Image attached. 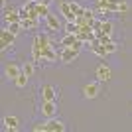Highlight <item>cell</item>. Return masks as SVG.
Returning a JSON list of instances; mask_svg holds the SVG:
<instances>
[{"label":"cell","instance_id":"obj_2","mask_svg":"<svg viewBox=\"0 0 132 132\" xmlns=\"http://www.w3.org/2000/svg\"><path fill=\"white\" fill-rule=\"evenodd\" d=\"M95 77H97V81L106 83L112 77V71H110V67L106 65V63H101V65H97V69H95Z\"/></svg>","mask_w":132,"mask_h":132},{"label":"cell","instance_id":"obj_16","mask_svg":"<svg viewBox=\"0 0 132 132\" xmlns=\"http://www.w3.org/2000/svg\"><path fill=\"white\" fill-rule=\"evenodd\" d=\"M28 79H30V77H28L26 73L22 71V75H18V77L14 79V85H16L18 89H24V87H26V85H28Z\"/></svg>","mask_w":132,"mask_h":132},{"label":"cell","instance_id":"obj_18","mask_svg":"<svg viewBox=\"0 0 132 132\" xmlns=\"http://www.w3.org/2000/svg\"><path fill=\"white\" fill-rule=\"evenodd\" d=\"M101 32L106 34V36H110V34H112V22H103L101 24Z\"/></svg>","mask_w":132,"mask_h":132},{"label":"cell","instance_id":"obj_3","mask_svg":"<svg viewBox=\"0 0 132 132\" xmlns=\"http://www.w3.org/2000/svg\"><path fill=\"white\" fill-rule=\"evenodd\" d=\"M99 93H101V81L87 83L83 87V97L85 99H95V97H99Z\"/></svg>","mask_w":132,"mask_h":132},{"label":"cell","instance_id":"obj_15","mask_svg":"<svg viewBox=\"0 0 132 132\" xmlns=\"http://www.w3.org/2000/svg\"><path fill=\"white\" fill-rule=\"evenodd\" d=\"M34 12H36V14H38V16H47V14H51V12H50V6H47V4H44V2H39V0H38V6H36V10H34Z\"/></svg>","mask_w":132,"mask_h":132},{"label":"cell","instance_id":"obj_11","mask_svg":"<svg viewBox=\"0 0 132 132\" xmlns=\"http://www.w3.org/2000/svg\"><path fill=\"white\" fill-rule=\"evenodd\" d=\"M4 128L6 130H10V132H16L18 126H20V118L18 116H4Z\"/></svg>","mask_w":132,"mask_h":132},{"label":"cell","instance_id":"obj_6","mask_svg":"<svg viewBox=\"0 0 132 132\" xmlns=\"http://www.w3.org/2000/svg\"><path fill=\"white\" fill-rule=\"evenodd\" d=\"M42 114L45 118H53L57 114V105H55V101H44L42 103Z\"/></svg>","mask_w":132,"mask_h":132},{"label":"cell","instance_id":"obj_9","mask_svg":"<svg viewBox=\"0 0 132 132\" xmlns=\"http://www.w3.org/2000/svg\"><path fill=\"white\" fill-rule=\"evenodd\" d=\"M4 22H6V24L22 22V16H20V14H18L14 8H4Z\"/></svg>","mask_w":132,"mask_h":132},{"label":"cell","instance_id":"obj_7","mask_svg":"<svg viewBox=\"0 0 132 132\" xmlns=\"http://www.w3.org/2000/svg\"><path fill=\"white\" fill-rule=\"evenodd\" d=\"M4 75H6V79L14 81L18 75H22V65H18V63H8V65L4 67Z\"/></svg>","mask_w":132,"mask_h":132},{"label":"cell","instance_id":"obj_23","mask_svg":"<svg viewBox=\"0 0 132 132\" xmlns=\"http://www.w3.org/2000/svg\"><path fill=\"white\" fill-rule=\"evenodd\" d=\"M97 2H106V0H97Z\"/></svg>","mask_w":132,"mask_h":132},{"label":"cell","instance_id":"obj_17","mask_svg":"<svg viewBox=\"0 0 132 132\" xmlns=\"http://www.w3.org/2000/svg\"><path fill=\"white\" fill-rule=\"evenodd\" d=\"M22 71L26 73L28 77H32V75H34V71H36V67H34V63H32V61H26V63L22 65Z\"/></svg>","mask_w":132,"mask_h":132},{"label":"cell","instance_id":"obj_5","mask_svg":"<svg viewBox=\"0 0 132 132\" xmlns=\"http://www.w3.org/2000/svg\"><path fill=\"white\" fill-rule=\"evenodd\" d=\"M59 14L65 18L67 22H75V20H77V16H75V14H73V10H71L69 0H63V2H59Z\"/></svg>","mask_w":132,"mask_h":132},{"label":"cell","instance_id":"obj_8","mask_svg":"<svg viewBox=\"0 0 132 132\" xmlns=\"http://www.w3.org/2000/svg\"><path fill=\"white\" fill-rule=\"evenodd\" d=\"M79 53H81L79 50H73V47H63V51H61V59H63V63H73V61L79 57Z\"/></svg>","mask_w":132,"mask_h":132},{"label":"cell","instance_id":"obj_22","mask_svg":"<svg viewBox=\"0 0 132 132\" xmlns=\"http://www.w3.org/2000/svg\"><path fill=\"white\" fill-rule=\"evenodd\" d=\"M39 2H44V4H47V6L51 4V0H39Z\"/></svg>","mask_w":132,"mask_h":132},{"label":"cell","instance_id":"obj_19","mask_svg":"<svg viewBox=\"0 0 132 132\" xmlns=\"http://www.w3.org/2000/svg\"><path fill=\"white\" fill-rule=\"evenodd\" d=\"M8 30H10L12 34H16V36H18V32L22 30V22H16V24H8Z\"/></svg>","mask_w":132,"mask_h":132},{"label":"cell","instance_id":"obj_20","mask_svg":"<svg viewBox=\"0 0 132 132\" xmlns=\"http://www.w3.org/2000/svg\"><path fill=\"white\" fill-rule=\"evenodd\" d=\"M128 12V2L126 0H120L118 2V14H126Z\"/></svg>","mask_w":132,"mask_h":132},{"label":"cell","instance_id":"obj_1","mask_svg":"<svg viewBox=\"0 0 132 132\" xmlns=\"http://www.w3.org/2000/svg\"><path fill=\"white\" fill-rule=\"evenodd\" d=\"M32 130L34 132H65L67 126L53 116V118H47L45 122H38V124H34Z\"/></svg>","mask_w":132,"mask_h":132},{"label":"cell","instance_id":"obj_21","mask_svg":"<svg viewBox=\"0 0 132 132\" xmlns=\"http://www.w3.org/2000/svg\"><path fill=\"white\" fill-rule=\"evenodd\" d=\"M105 47H106V51H109V53H114V51H116V44H114V42L105 44Z\"/></svg>","mask_w":132,"mask_h":132},{"label":"cell","instance_id":"obj_12","mask_svg":"<svg viewBox=\"0 0 132 132\" xmlns=\"http://www.w3.org/2000/svg\"><path fill=\"white\" fill-rule=\"evenodd\" d=\"M42 99L44 101H55L57 99V93H55L53 85H44L42 87Z\"/></svg>","mask_w":132,"mask_h":132},{"label":"cell","instance_id":"obj_4","mask_svg":"<svg viewBox=\"0 0 132 132\" xmlns=\"http://www.w3.org/2000/svg\"><path fill=\"white\" fill-rule=\"evenodd\" d=\"M14 42H16V34H12L10 30H2V32H0V47H2V51H4L6 47L14 45Z\"/></svg>","mask_w":132,"mask_h":132},{"label":"cell","instance_id":"obj_10","mask_svg":"<svg viewBox=\"0 0 132 132\" xmlns=\"http://www.w3.org/2000/svg\"><path fill=\"white\" fill-rule=\"evenodd\" d=\"M55 59H57V53H55L53 45L42 47V61H47V63H55Z\"/></svg>","mask_w":132,"mask_h":132},{"label":"cell","instance_id":"obj_13","mask_svg":"<svg viewBox=\"0 0 132 132\" xmlns=\"http://www.w3.org/2000/svg\"><path fill=\"white\" fill-rule=\"evenodd\" d=\"M45 24H47L50 30H61V22L55 14H47V16H45Z\"/></svg>","mask_w":132,"mask_h":132},{"label":"cell","instance_id":"obj_24","mask_svg":"<svg viewBox=\"0 0 132 132\" xmlns=\"http://www.w3.org/2000/svg\"><path fill=\"white\" fill-rule=\"evenodd\" d=\"M2 2H4V0H2Z\"/></svg>","mask_w":132,"mask_h":132},{"label":"cell","instance_id":"obj_14","mask_svg":"<svg viewBox=\"0 0 132 132\" xmlns=\"http://www.w3.org/2000/svg\"><path fill=\"white\" fill-rule=\"evenodd\" d=\"M34 42H36V44L39 45V47H47V45H53L51 44V39H50V36H47V34H39L38 38L34 39Z\"/></svg>","mask_w":132,"mask_h":132}]
</instances>
